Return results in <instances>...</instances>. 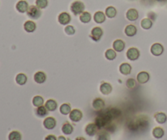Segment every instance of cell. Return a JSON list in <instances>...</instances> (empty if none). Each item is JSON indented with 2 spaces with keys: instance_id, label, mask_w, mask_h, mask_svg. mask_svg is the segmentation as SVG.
I'll use <instances>...</instances> for the list:
<instances>
[{
  "instance_id": "6da1fadb",
  "label": "cell",
  "mask_w": 167,
  "mask_h": 140,
  "mask_svg": "<svg viewBox=\"0 0 167 140\" xmlns=\"http://www.w3.org/2000/svg\"><path fill=\"white\" fill-rule=\"evenodd\" d=\"M112 120H113L106 114V112L101 113L96 118L95 124H96V126L98 127V129H103V128H106L107 126L110 125Z\"/></svg>"
},
{
  "instance_id": "7a4b0ae2",
  "label": "cell",
  "mask_w": 167,
  "mask_h": 140,
  "mask_svg": "<svg viewBox=\"0 0 167 140\" xmlns=\"http://www.w3.org/2000/svg\"><path fill=\"white\" fill-rule=\"evenodd\" d=\"M70 10L75 16L81 15L85 10L84 3L81 1H74L70 6Z\"/></svg>"
},
{
  "instance_id": "3957f363",
  "label": "cell",
  "mask_w": 167,
  "mask_h": 140,
  "mask_svg": "<svg viewBox=\"0 0 167 140\" xmlns=\"http://www.w3.org/2000/svg\"><path fill=\"white\" fill-rule=\"evenodd\" d=\"M26 13L27 16H29V18L33 19V20H37L42 15V11H41L40 8H38L37 6L31 5V6H29L28 10H27Z\"/></svg>"
},
{
  "instance_id": "277c9868",
  "label": "cell",
  "mask_w": 167,
  "mask_h": 140,
  "mask_svg": "<svg viewBox=\"0 0 167 140\" xmlns=\"http://www.w3.org/2000/svg\"><path fill=\"white\" fill-rule=\"evenodd\" d=\"M139 51L136 47H130L127 50L126 56L130 61H136L139 57Z\"/></svg>"
},
{
  "instance_id": "5b68a950",
  "label": "cell",
  "mask_w": 167,
  "mask_h": 140,
  "mask_svg": "<svg viewBox=\"0 0 167 140\" xmlns=\"http://www.w3.org/2000/svg\"><path fill=\"white\" fill-rule=\"evenodd\" d=\"M83 112L79 109H74L69 113V119L73 122H79L83 118Z\"/></svg>"
},
{
  "instance_id": "8992f818",
  "label": "cell",
  "mask_w": 167,
  "mask_h": 140,
  "mask_svg": "<svg viewBox=\"0 0 167 140\" xmlns=\"http://www.w3.org/2000/svg\"><path fill=\"white\" fill-rule=\"evenodd\" d=\"M104 32H103V29L100 27H94L91 31V38L93 39L94 41L96 42H98L100 41V39L102 37Z\"/></svg>"
},
{
  "instance_id": "52a82bcc",
  "label": "cell",
  "mask_w": 167,
  "mask_h": 140,
  "mask_svg": "<svg viewBox=\"0 0 167 140\" xmlns=\"http://www.w3.org/2000/svg\"><path fill=\"white\" fill-rule=\"evenodd\" d=\"M150 51H151V53L153 55V56H161V55L163 53V52H164V47H163V46L161 45V43H153V44L152 45Z\"/></svg>"
},
{
  "instance_id": "ba28073f",
  "label": "cell",
  "mask_w": 167,
  "mask_h": 140,
  "mask_svg": "<svg viewBox=\"0 0 167 140\" xmlns=\"http://www.w3.org/2000/svg\"><path fill=\"white\" fill-rule=\"evenodd\" d=\"M98 129V127L96 126V124H94V123H89V124H87V126L85 127V132L87 135L91 136V137L97 134Z\"/></svg>"
},
{
  "instance_id": "9c48e42d",
  "label": "cell",
  "mask_w": 167,
  "mask_h": 140,
  "mask_svg": "<svg viewBox=\"0 0 167 140\" xmlns=\"http://www.w3.org/2000/svg\"><path fill=\"white\" fill-rule=\"evenodd\" d=\"M56 125V119L52 116L45 118L43 120V126L47 129H53Z\"/></svg>"
},
{
  "instance_id": "30bf717a",
  "label": "cell",
  "mask_w": 167,
  "mask_h": 140,
  "mask_svg": "<svg viewBox=\"0 0 167 140\" xmlns=\"http://www.w3.org/2000/svg\"><path fill=\"white\" fill-rule=\"evenodd\" d=\"M105 101H104L102 98H100V97L95 98V99L93 100V102H92V106H93V108L95 109L96 111H102L104 107H105Z\"/></svg>"
},
{
  "instance_id": "8fae6325",
  "label": "cell",
  "mask_w": 167,
  "mask_h": 140,
  "mask_svg": "<svg viewBox=\"0 0 167 140\" xmlns=\"http://www.w3.org/2000/svg\"><path fill=\"white\" fill-rule=\"evenodd\" d=\"M58 21L63 25H68L71 21V16L68 12H61L58 16Z\"/></svg>"
},
{
  "instance_id": "7c38bea8",
  "label": "cell",
  "mask_w": 167,
  "mask_h": 140,
  "mask_svg": "<svg viewBox=\"0 0 167 140\" xmlns=\"http://www.w3.org/2000/svg\"><path fill=\"white\" fill-rule=\"evenodd\" d=\"M150 79V75L146 71H141L137 75V77H136V79H137V81L139 84H145V83H147Z\"/></svg>"
},
{
  "instance_id": "4fadbf2b",
  "label": "cell",
  "mask_w": 167,
  "mask_h": 140,
  "mask_svg": "<svg viewBox=\"0 0 167 140\" xmlns=\"http://www.w3.org/2000/svg\"><path fill=\"white\" fill-rule=\"evenodd\" d=\"M16 8L20 13H25V12L27 11L28 8H29V4H28V2H27L26 1H25V0H20V1L16 3Z\"/></svg>"
},
{
  "instance_id": "5bb4252c",
  "label": "cell",
  "mask_w": 167,
  "mask_h": 140,
  "mask_svg": "<svg viewBox=\"0 0 167 140\" xmlns=\"http://www.w3.org/2000/svg\"><path fill=\"white\" fill-rule=\"evenodd\" d=\"M100 90L101 93H103L104 95H109L111 93L112 90H113V87L109 83L104 82V83L100 84Z\"/></svg>"
},
{
  "instance_id": "9a60e30c",
  "label": "cell",
  "mask_w": 167,
  "mask_h": 140,
  "mask_svg": "<svg viewBox=\"0 0 167 140\" xmlns=\"http://www.w3.org/2000/svg\"><path fill=\"white\" fill-rule=\"evenodd\" d=\"M125 42L122 39H116L113 43V47L116 52H122L124 48H125Z\"/></svg>"
},
{
  "instance_id": "2e32d148",
  "label": "cell",
  "mask_w": 167,
  "mask_h": 140,
  "mask_svg": "<svg viewBox=\"0 0 167 140\" xmlns=\"http://www.w3.org/2000/svg\"><path fill=\"white\" fill-rule=\"evenodd\" d=\"M33 79L38 84H43L46 81V79H47V75L42 71H38V72H36L34 74Z\"/></svg>"
},
{
  "instance_id": "e0dca14e",
  "label": "cell",
  "mask_w": 167,
  "mask_h": 140,
  "mask_svg": "<svg viewBox=\"0 0 167 140\" xmlns=\"http://www.w3.org/2000/svg\"><path fill=\"white\" fill-rule=\"evenodd\" d=\"M126 18L131 21H135L139 18L138 11L135 8H131L126 11Z\"/></svg>"
},
{
  "instance_id": "ac0fdd59",
  "label": "cell",
  "mask_w": 167,
  "mask_h": 140,
  "mask_svg": "<svg viewBox=\"0 0 167 140\" xmlns=\"http://www.w3.org/2000/svg\"><path fill=\"white\" fill-rule=\"evenodd\" d=\"M131 70H132L131 65H130L129 63H126V62L121 64L120 66H119V70H120V72L124 75H130L131 72Z\"/></svg>"
},
{
  "instance_id": "d6986e66",
  "label": "cell",
  "mask_w": 167,
  "mask_h": 140,
  "mask_svg": "<svg viewBox=\"0 0 167 140\" xmlns=\"http://www.w3.org/2000/svg\"><path fill=\"white\" fill-rule=\"evenodd\" d=\"M105 19H106V15L103 11H96L95 15H94V20L96 23H98V24H101V23L105 22Z\"/></svg>"
},
{
  "instance_id": "ffe728a7",
  "label": "cell",
  "mask_w": 167,
  "mask_h": 140,
  "mask_svg": "<svg viewBox=\"0 0 167 140\" xmlns=\"http://www.w3.org/2000/svg\"><path fill=\"white\" fill-rule=\"evenodd\" d=\"M154 118L158 124H165L167 121V115L164 112H156L154 115Z\"/></svg>"
},
{
  "instance_id": "44dd1931",
  "label": "cell",
  "mask_w": 167,
  "mask_h": 140,
  "mask_svg": "<svg viewBox=\"0 0 167 140\" xmlns=\"http://www.w3.org/2000/svg\"><path fill=\"white\" fill-rule=\"evenodd\" d=\"M105 112H106V114L109 115V117L111 118L112 120L116 119V118H118L121 115L120 110H118V109H117V108L108 109L107 111H105Z\"/></svg>"
},
{
  "instance_id": "7402d4cb",
  "label": "cell",
  "mask_w": 167,
  "mask_h": 140,
  "mask_svg": "<svg viewBox=\"0 0 167 140\" xmlns=\"http://www.w3.org/2000/svg\"><path fill=\"white\" fill-rule=\"evenodd\" d=\"M125 34H126L127 36L132 37L135 36L137 33V28L134 25H128L126 26L125 28Z\"/></svg>"
},
{
  "instance_id": "603a6c76",
  "label": "cell",
  "mask_w": 167,
  "mask_h": 140,
  "mask_svg": "<svg viewBox=\"0 0 167 140\" xmlns=\"http://www.w3.org/2000/svg\"><path fill=\"white\" fill-rule=\"evenodd\" d=\"M45 106L49 111H55L57 109V102L54 99H48L45 103Z\"/></svg>"
},
{
  "instance_id": "cb8c5ba5",
  "label": "cell",
  "mask_w": 167,
  "mask_h": 140,
  "mask_svg": "<svg viewBox=\"0 0 167 140\" xmlns=\"http://www.w3.org/2000/svg\"><path fill=\"white\" fill-rule=\"evenodd\" d=\"M24 29L28 33H32L36 29V24L32 20H27L24 24Z\"/></svg>"
},
{
  "instance_id": "d4e9b609",
  "label": "cell",
  "mask_w": 167,
  "mask_h": 140,
  "mask_svg": "<svg viewBox=\"0 0 167 140\" xmlns=\"http://www.w3.org/2000/svg\"><path fill=\"white\" fill-rule=\"evenodd\" d=\"M35 113L38 117L43 118L47 115V114H48V110L46 108L45 106H41L37 107V109L35 110Z\"/></svg>"
},
{
  "instance_id": "484cf974",
  "label": "cell",
  "mask_w": 167,
  "mask_h": 140,
  "mask_svg": "<svg viewBox=\"0 0 167 140\" xmlns=\"http://www.w3.org/2000/svg\"><path fill=\"white\" fill-rule=\"evenodd\" d=\"M165 134V131L161 127H155L153 129H152V135L155 138H161Z\"/></svg>"
},
{
  "instance_id": "4316f807",
  "label": "cell",
  "mask_w": 167,
  "mask_h": 140,
  "mask_svg": "<svg viewBox=\"0 0 167 140\" xmlns=\"http://www.w3.org/2000/svg\"><path fill=\"white\" fill-rule=\"evenodd\" d=\"M61 130L66 135H69L71 134L73 132H74V127L72 124H70L69 122H66L65 124L62 125V128H61Z\"/></svg>"
},
{
  "instance_id": "83f0119b",
  "label": "cell",
  "mask_w": 167,
  "mask_h": 140,
  "mask_svg": "<svg viewBox=\"0 0 167 140\" xmlns=\"http://www.w3.org/2000/svg\"><path fill=\"white\" fill-rule=\"evenodd\" d=\"M16 82L19 85H24L26 84L27 76L24 73H19L16 76Z\"/></svg>"
},
{
  "instance_id": "f1b7e54d",
  "label": "cell",
  "mask_w": 167,
  "mask_h": 140,
  "mask_svg": "<svg viewBox=\"0 0 167 140\" xmlns=\"http://www.w3.org/2000/svg\"><path fill=\"white\" fill-rule=\"evenodd\" d=\"M105 15L108 16L109 18H113L117 16V10L114 7L109 6L105 10Z\"/></svg>"
},
{
  "instance_id": "f546056e",
  "label": "cell",
  "mask_w": 167,
  "mask_h": 140,
  "mask_svg": "<svg viewBox=\"0 0 167 140\" xmlns=\"http://www.w3.org/2000/svg\"><path fill=\"white\" fill-rule=\"evenodd\" d=\"M80 20L83 23H89L92 20V15L88 12V11H83V13L80 15Z\"/></svg>"
},
{
  "instance_id": "4dcf8cb0",
  "label": "cell",
  "mask_w": 167,
  "mask_h": 140,
  "mask_svg": "<svg viewBox=\"0 0 167 140\" xmlns=\"http://www.w3.org/2000/svg\"><path fill=\"white\" fill-rule=\"evenodd\" d=\"M71 111V106L69 103H63L60 106V111L62 115H68Z\"/></svg>"
},
{
  "instance_id": "1f68e13d",
  "label": "cell",
  "mask_w": 167,
  "mask_h": 140,
  "mask_svg": "<svg viewBox=\"0 0 167 140\" xmlns=\"http://www.w3.org/2000/svg\"><path fill=\"white\" fill-rule=\"evenodd\" d=\"M21 138H22V135L17 130L11 131L8 135V140H21Z\"/></svg>"
},
{
  "instance_id": "d6a6232c",
  "label": "cell",
  "mask_w": 167,
  "mask_h": 140,
  "mask_svg": "<svg viewBox=\"0 0 167 140\" xmlns=\"http://www.w3.org/2000/svg\"><path fill=\"white\" fill-rule=\"evenodd\" d=\"M32 102H33V106H36V107H38V106H41L43 105V103H44V100H43L42 97L37 95V96H34V97H33V100H32Z\"/></svg>"
},
{
  "instance_id": "836d02e7",
  "label": "cell",
  "mask_w": 167,
  "mask_h": 140,
  "mask_svg": "<svg viewBox=\"0 0 167 140\" xmlns=\"http://www.w3.org/2000/svg\"><path fill=\"white\" fill-rule=\"evenodd\" d=\"M105 57L109 60V61H113L117 57V53L116 51L113 49H108L106 50V52L105 53Z\"/></svg>"
},
{
  "instance_id": "e575fe53",
  "label": "cell",
  "mask_w": 167,
  "mask_h": 140,
  "mask_svg": "<svg viewBox=\"0 0 167 140\" xmlns=\"http://www.w3.org/2000/svg\"><path fill=\"white\" fill-rule=\"evenodd\" d=\"M140 25L143 29H149L152 26V21L149 18H144L141 20Z\"/></svg>"
},
{
  "instance_id": "d590c367",
  "label": "cell",
  "mask_w": 167,
  "mask_h": 140,
  "mask_svg": "<svg viewBox=\"0 0 167 140\" xmlns=\"http://www.w3.org/2000/svg\"><path fill=\"white\" fill-rule=\"evenodd\" d=\"M110 134L106 131H102L97 134L96 140H110Z\"/></svg>"
},
{
  "instance_id": "8d00e7d4",
  "label": "cell",
  "mask_w": 167,
  "mask_h": 140,
  "mask_svg": "<svg viewBox=\"0 0 167 140\" xmlns=\"http://www.w3.org/2000/svg\"><path fill=\"white\" fill-rule=\"evenodd\" d=\"M36 6L40 8V9H44L48 5V0H36Z\"/></svg>"
},
{
  "instance_id": "74e56055",
  "label": "cell",
  "mask_w": 167,
  "mask_h": 140,
  "mask_svg": "<svg viewBox=\"0 0 167 140\" xmlns=\"http://www.w3.org/2000/svg\"><path fill=\"white\" fill-rule=\"evenodd\" d=\"M65 31L68 35H73L75 34V29L73 25H67L65 29Z\"/></svg>"
},
{
  "instance_id": "f35d334b",
  "label": "cell",
  "mask_w": 167,
  "mask_h": 140,
  "mask_svg": "<svg viewBox=\"0 0 167 140\" xmlns=\"http://www.w3.org/2000/svg\"><path fill=\"white\" fill-rule=\"evenodd\" d=\"M126 84L127 88H135V85H136V81L134 79L131 78V79H127L126 83Z\"/></svg>"
},
{
  "instance_id": "ab89813d",
  "label": "cell",
  "mask_w": 167,
  "mask_h": 140,
  "mask_svg": "<svg viewBox=\"0 0 167 140\" xmlns=\"http://www.w3.org/2000/svg\"><path fill=\"white\" fill-rule=\"evenodd\" d=\"M44 140H57L56 137L53 134H49V135H47L46 138H45Z\"/></svg>"
},
{
  "instance_id": "60d3db41",
  "label": "cell",
  "mask_w": 167,
  "mask_h": 140,
  "mask_svg": "<svg viewBox=\"0 0 167 140\" xmlns=\"http://www.w3.org/2000/svg\"><path fill=\"white\" fill-rule=\"evenodd\" d=\"M57 140H66V138H65V137H64V136H59Z\"/></svg>"
},
{
  "instance_id": "b9f144b4",
  "label": "cell",
  "mask_w": 167,
  "mask_h": 140,
  "mask_svg": "<svg viewBox=\"0 0 167 140\" xmlns=\"http://www.w3.org/2000/svg\"><path fill=\"white\" fill-rule=\"evenodd\" d=\"M75 140H86V139H85L84 138H83V137H78Z\"/></svg>"
},
{
  "instance_id": "7bdbcfd3",
  "label": "cell",
  "mask_w": 167,
  "mask_h": 140,
  "mask_svg": "<svg viewBox=\"0 0 167 140\" xmlns=\"http://www.w3.org/2000/svg\"><path fill=\"white\" fill-rule=\"evenodd\" d=\"M158 1H165V0H158Z\"/></svg>"
}]
</instances>
